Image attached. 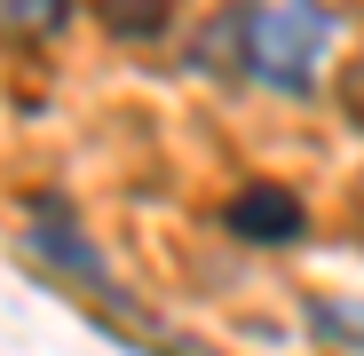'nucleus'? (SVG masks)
<instances>
[{
	"mask_svg": "<svg viewBox=\"0 0 364 356\" xmlns=\"http://www.w3.org/2000/svg\"><path fill=\"white\" fill-rule=\"evenodd\" d=\"M333 48V24L317 0H246V16H237V55H246V72L269 80V87H309L317 64Z\"/></svg>",
	"mask_w": 364,
	"mask_h": 356,
	"instance_id": "f257e3e1",
	"label": "nucleus"
},
{
	"mask_svg": "<svg viewBox=\"0 0 364 356\" xmlns=\"http://www.w3.org/2000/svg\"><path fill=\"white\" fill-rule=\"evenodd\" d=\"M230 230L237 237H262V246H285V237H301V198L285 190H246L230 206Z\"/></svg>",
	"mask_w": 364,
	"mask_h": 356,
	"instance_id": "f03ea898",
	"label": "nucleus"
},
{
	"mask_svg": "<svg viewBox=\"0 0 364 356\" xmlns=\"http://www.w3.org/2000/svg\"><path fill=\"white\" fill-rule=\"evenodd\" d=\"M9 24L16 32H55L64 24V0H9Z\"/></svg>",
	"mask_w": 364,
	"mask_h": 356,
	"instance_id": "7ed1b4c3",
	"label": "nucleus"
}]
</instances>
